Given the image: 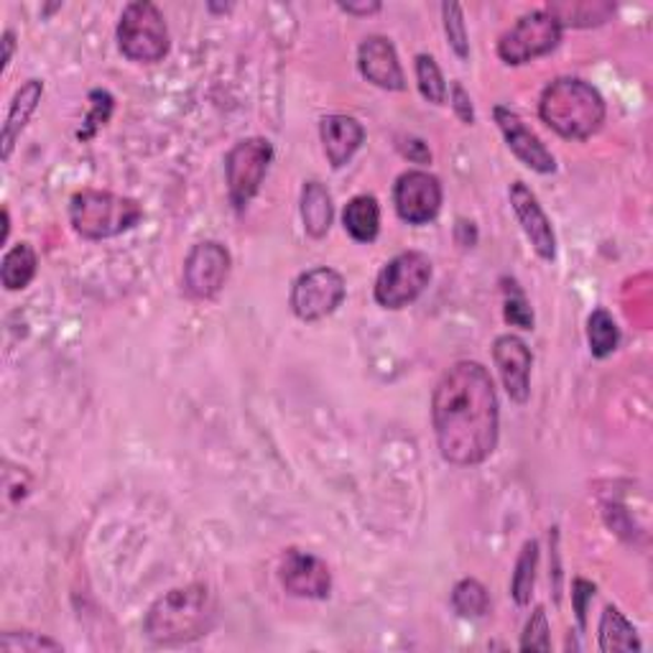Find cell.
<instances>
[{"label": "cell", "mask_w": 653, "mask_h": 653, "mask_svg": "<svg viewBox=\"0 0 653 653\" xmlns=\"http://www.w3.org/2000/svg\"><path fill=\"white\" fill-rule=\"evenodd\" d=\"M431 424L439 454L454 468H475L495 452L501 411L483 365L460 361L439 378L431 396Z\"/></svg>", "instance_id": "1"}, {"label": "cell", "mask_w": 653, "mask_h": 653, "mask_svg": "<svg viewBox=\"0 0 653 653\" xmlns=\"http://www.w3.org/2000/svg\"><path fill=\"white\" fill-rule=\"evenodd\" d=\"M217 602L207 585L194 582L169 590L146 612L143 631L157 646H182L207 635L215 625Z\"/></svg>", "instance_id": "2"}, {"label": "cell", "mask_w": 653, "mask_h": 653, "mask_svg": "<svg viewBox=\"0 0 653 653\" xmlns=\"http://www.w3.org/2000/svg\"><path fill=\"white\" fill-rule=\"evenodd\" d=\"M538 116L561 138L587 141L606 122V100L590 82L559 77L544 89L538 100Z\"/></svg>", "instance_id": "3"}, {"label": "cell", "mask_w": 653, "mask_h": 653, "mask_svg": "<svg viewBox=\"0 0 653 653\" xmlns=\"http://www.w3.org/2000/svg\"><path fill=\"white\" fill-rule=\"evenodd\" d=\"M143 220V207L122 194L82 190L69 202V223L85 240H108L133 231Z\"/></svg>", "instance_id": "4"}, {"label": "cell", "mask_w": 653, "mask_h": 653, "mask_svg": "<svg viewBox=\"0 0 653 653\" xmlns=\"http://www.w3.org/2000/svg\"><path fill=\"white\" fill-rule=\"evenodd\" d=\"M118 46L130 62L157 64L169 54L167 19L149 0L128 3L120 13Z\"/></svg>", "instance_id": "5"}, {"label": "cell", "mask_w": 653, "mask_h": 653, "mask_svg": "<svg viewBox=\"0 0 653 653\" xmlns=\"http://www.w3.org/2000/svg\"><path fill=\"white\" fill-rule=\"evenodd\" d=\"M274 161V146L266 138H245L235 143L225 157V179L227 194H231L233 207L243 212L250 200L256 197L260 184L268 174V167Z\"/></svg>", "instance_id": "6"}, {"label": "cell", "mask_w": 653, "mask_h": 653, "mask_svg": "<svg viewBox=\"0 0 653 653\" xmlns=\"http://www.w3.org/2000/svg\"><path fill=\"white\" fill-rule=\"evenodd\" d=\"M431 281V260L419 250L398 253L375 279V301L383 309H404L424 293Z\"/></svg>", "instance_id": "7"}, {"label": "cell", "mask_w": 653, "mask_h": 653, "mask_svg": "<svg viewBox=\"0 0 653 653\" xmlns=\"http://www.w3.org/2000/svg\"><path fill=\"white\" fill-rule=\"evenodd\" d=\"M561 26L549 11H531L521 15L516 26H511L497 41V56L505 64H528L546 56L559 46Z\"/></svg>", "instance_id": "8"}, {"label": "cell", "mask_w": 653, "mask_h": 653, "mask_svg": "<svg viewBox=\"0 0 653 653\" xmlns=\"http://www.w3.org/2000/svg\"><path fill=\"white\" fill-rule=\"evenodd\" d=\"M347 286L345 279L334 271V268H312V271L301 274L293 281L291 289V312L301 322H320L324 317L338 312V307L345 301Z\"/></svg>", "instance_id": "9"}, {"label": "cell", "mask_w": 653, "mask_h": 653, "mask_svg": "<svg viewBox=\"0 0 653 653\" xmlns=\"http://www.w3.org/2000/svg\"><path fill=\"white\" fill-rule=\"evenodd\" d=\"M231 250L225 245H220L215 240H204L197 243L190 250V256L184 260V274H182V283L186 297L192 299H212L223 291V286L227 283V276H231Z\"/></svg>", "instance_id": "10"}, {"label": "cell", "mask_w": 653, "mask_h": 653, "mask_svg": "<svg viewBox=\"0 0 653 653\" xmlns=\"http://www.w3.org/2000/svg\"><path fill=\"white\" fill-rule=\"evenodd\" d=\"M398 217L408 225H427L442 210V184L429 171H406L394 186Z\"/></svg>", "instance_id": "11"}, {"label": "cell", "mask_w": 653, "mask_h": 653, "mask_svg": "<svg viewBox=\"0 0 653 653\" xmlns=\"http://www.w3.org/2000/svg\"><path fill=\"white\" fill-rule=\"evenodd\" d=\"M279 577L283 590L293 598L307 600H324L330 598L332 575L330 567L324 565L314 554L301 549H286L279 565Z\"/></svg>", "instance_id": "12"}, {"label": "cell", "mask_w": 653, "mask_h": 653, "mask_svg": "<svg viewBox=\"0 0 653 653\" xmlns=\"http://www.w3.org/2000/svg\"><path fill=\"white\" fill-rule=\"evenodd\" d=\"M493 116L505 143H509V149L513 151V157L524 163V167L538 171V174H554V171H557V159L552 157V151L546 149L542 138L521 120L518 113L505 108V105H497Z\"/></svg>", "instance_id": "13"}, {"label": "cell", "mask_w": 653, "mask_h": 653, "mask_svg": "<svg viewBox=\"0 0 653 653\" xmlns=\"http://www.w3.org/2000/svg\"><path fill=\"white\" fill-rule=\"evenodd\" d=\"M493 361L511 402L526 404L531 396V365H534L526 342L516 334H501L493 342Z\"/></svg>", "instance_id": "14"}, {"label": "cell", "mask_w": 653, "mask_h": 653, "mask_svg": "<svg viewBox=\"0 0 653 653\" xmlns=\"http://www.w3.org/2000/svg\"><path fill=\"white\" fill-rule=\"evenodd\" d=\"M509 200L521 227H524L531 248L536 250V256L544 260L557 258V235H554L552 220L546 217L536 194L531 192L524 182H513L509 190Z\"/></svg>", "instance_id": "15"}, {"label": "cell", "mask_w": 653, "mask_h": 653, "mask_svg": "<svg viewBox=\"0 0 653 653\" xmlns=\"http://www.w3.org/2000/svg\"><path fill=\"white\" fill-rule=\"evenodd\" d=\"M357 67L371 85L381 89H404L406 77L396 46L386 36H367L357 49Z\"/></svg>", "instance_id": "16"}, {"label": "cell", "mask_w": 653, "mask_h": 653, "mask_svg": "<svg viewBox=\"0 0 653 653\" xmlns=\"http://www.w3.org/2000/svg\"><path fill=\"white\" fill-rule=\"evenodd\" d=\"M320 136L332 169H342L365 141V128L350 116H326L320 122Z\"/></svg>", "instance_id": "17"}, {"label": "cell", "mask_w": 653, "mask_h": 653, "mask_svg": "<svg viewBox=\"0 0 653 653\" xmlns=\"http://www.w3.org/2000/svg\"><path fill=\"white\" fill-rule=\"evenodd\" d=\"M41 95H44V82L41 79H29L26 85H21L19 93L13 95L11 108H8V116L3 122V136H0V149H3V161L11 159L15 149V141H19L23 128L29 126L31 116H34Z\"/></svg>", "instance_id": "18"}, {"label": "cell", "mask_w": 653, "mask_h": 653, "mask_svg": "<svg viewBox=\"0 0 653 653\" xmlns=\"http://www.w3.org/2000/svg\"><path fill=\"white\" fill-rule=\"evenodd\" d=\"M332 194L322 182H307L301 190V223L309 238L322 240L332 227Z\"/></svg>", "instance_id": "19"}, {"label": "cell", "mask_w": 653, "mask_h": 653, "mask_svg": "<svg viewBox=\"0 0 653 653\" xmlns=\"http://www.w3.org/2000/svg\"><path fill=\"white\" fill-rule=\"evenodd\" d=\"M342 225L350 233V238L357 243H373L381 231V207L378 200L371 194H357L345 204L342 212Z\"/></svg>", "instance_id": "20"}, {"label": "cell", "mask_w": 653, "mask_h": 653, "mask_svg": "<svg viewBox=\"0 0 653 653\" xmlns=\"http://www.w3.org/2000/svg\"><path fill=\"white\" fill-rule=\"evenodd\" d=\"M639 633L631 620L615 606H608L600 618V651L620 653V651H641Z\"/></svg>", "instance_id": "21"}, {"label": "cell", "mask_w": 653, "mask_h": 653, "mask_svg": "<svg viewBox=\"0 0 653 653\" xmlns=\"http://www.w3.org/2000/svg\"><path fill=\"white\" fill-rule=\"evenodd\" d=\"M36 268V250L31 248L29 243H19L3 256V264H0V281H3L8 291H21L34 281Z\"/></svg>", "instance_id": "22"}, {"label": "cell", "mask_w": 653, "mask_h": 653, "mask_svg": "<svg viewBox=\"0 0 653 653\" xmlns=\"http://www.w3.org/2000/svg\"><path fill=\"white\" fill-rule=\"evenodd\" d=\"M561 29H590L606 23L612 13V6L608 3H552L546 8Z\"/></svg>", "instance_id": "23"}, {"label": "cell", "mask_w": 653, "mask_h": 653, "mask_svg": "<svg viewBox=\"0 0 653 653\" xmlns=\"http://www.w3.org/2000/svg\"><path fill=\"white\" fill-rule=\"evenodd\" d=\"M587 342L595 357H608L618 350L620 330L608 309H595L587 320Z\"/></svg>", "instance_id": "24"}, {"label": "cell", "mask_w": 653, "mask_h": 653, "mask_svg": "<svg viewBox=\"0 0 653 653\" xmlns=\"http://www.w3.org/2000/svg\"><path fill=\"white\" fill-rule=\"evenodd\" d=\"M536 567H538V542L524 544L518 559H516V571H513L511 579V595L518 606H528L531 595H534V585H536Z\"/></svg>", "instance_id": "25"}, {"label": "cell", "mask_w": 653, "mask_h": 653, "mask_svg": "<svg viewBox=\"0 0 653 653\" xmlns=\"http://www.w3.org/2000/svg\"><path fill=\"white\" fill-rule=\"evenodd\" d=\"M452 608L460 618H483L490 610V598L483 582L478 579H462L452 590Z\"/></svg>", "instance_id": "26"}, {"label": "cell", "mask_w": 653, "mask_h": 653, "mask_svg": "<svg viewBox=\"0 0 653 653\" xmlns=\"http://www.w3.org/2000/svg\"><path fill=\"white\" fill-rule=\"evenodd\" d=\"M416 82H419V93L424 95V100H429L431 105H445L447 82L442 77V69H439L435 56L429 54L416 56Z\"/></svg>", "instance_id": "27"}, {"label": "cell", "mask_w": 653, "mask_h": 653, "mask_svg": "<svg viewBox=\"0 0 653 653\" xmlns=\"http://www.w3.org/2000/svg\"><path fill=\"white\" fill-rule=\"evenodd\" d=\"M0 651L3 653H41V651H62V643L46 639L41 633L31 631H6L0 639Z\"/></svg>", "instance_id": "28"}, {"label": "cell", "mask_w": 653, "mask_h": 653, "mask_svg": "<svg viewBox=\"0 0 653 653\" xmlns=\"http://www.w3.org/2000/svg\"><path fill=\"white\" fill-rule=\"evenodd\" d=\"M442 19H445V34L452 52L464 62L470 56V41H468V26H464L462 8L457 3L442 6Z\"/></svg>", "instance_id": "29"}, {"label": "cell", "mask_w": 653, "mask_h": 653, "mask_svg": "<svg viewBox=\"0 0 653 653\" xmlns=\"http://www.w3.org/2000/svg\"><path fill=\"white\" fill-rule=\"evenodd\" d=\"M89 116L85 118V130H79V141H89L97 133V128L105 126V122L110 120L113 116V108H116V100H113V95L108 89H93L89 93Z\"/></svg>", "instance_id": "30"}, {"label": "cell", "mask_w": 653, "mask_h": 653, "mask_svg": "<svg viewBox=\"0 0 653 653\" xmlns=\"http://www.w3.org/2000/svg\"><path fill=\"white\" fill-rule=\"evenodd\" d=\"M521 651H552L549 620H546L544 606H536L531 612L524 639H521Z\"/></svg>", "instance_id": "31"}, {"label": "cell", "mask_w": 653, "mask_h": 653, "mask_svg": "<svg viewBox=\"0 0 653 653\" xmlns=\"http://www.w3.org/2000/svg\"><path fill=\"white\" fill-rule=\"evenodd\" d=\"M505 291H509V297H505V322L521 326V330H534V312H531L524 291L516 283H511V289Z\"/></svg>", "instance_id": "32"}, {"label": "cell", "mask_w": 653, "mask_h": 653, "mask_svg": "<svg viewBox=\"0 0 653 653\" xmlns=\"http://www.w3.org/2000/svg\"><path fill=\"white\" fill-rule=\"evenodd\" d=\"M452 110L464 126H472V122H475V108H472L470 93L462 87V82H454L452 85Z\"/></svg>", "instance_id": "33"}, {"label": "cell", "mask_w": 653, "mask_h": 653, "mask_svg": "<svg viewBox=\"0 0 653 653\" xmlns=\"http://www.w3.org/2000/svg\"><path fill=\"white\" fill-rule=\"evenodd\" d=\"M592 598H595V585L587 582V579H575V592H571V600H575V612H577V620L582 628L587 623V606H590Z\"/></svg>", "instance_id": "34"}, {"label": "cell", "mask_w": 653, "mask_h": 653, "mask_svg": "<svg viewBox=\"0 0 653 653\" xmlns=\"http://www.w3.org/2000/svg\"><path fill=\"white\" fill-rule=\"evenodd\" d=\"M406 159H411L416 163H429L431 161V151L427 149V143L419 141V138H406V141L398 146Z\"/></svg>", "instance_id": "35"}, {"label": "cell", "mask_w": 653, "mask_h": 653, "mask_svg": "<svg viewBox=\"0 0 653 653\" xmlns=\"http://www.w3.org/2000/svg\"><path fill=\"white\" fill-rule=\"evenodd\" d=\"M340 11H345L350 15H373L381 11V3H375V0H363V3H340Z\"/></svg>", "instance_id": "36"}, {"label": "cell", "mask_w": 653, "mask_h": 653, "mask_svg": "<svg viewBox=\"0 0 653 653\" xmlns=\"http://www.w3.org/2000/svg\"><path fill=\"white\" fill-rule=\"evenodd\" d=\"M13 52H15V34H13V31H6V34H3V72L11 67Z\"/></svg>", "instance_id": "37"}, {"label": "cell", "mask_w": 653, "mask_h": 653, "mask_svg": "<svg viewBox=\"0 0 653 653\" xmlns=\"http://www.w3.org/2000/svg\"><path fill=\"white\" fill-rule=\"evenodd\" d=\"M8 233H11V215H8V210H3V243L8 240Z\"/></svg>", "instance_id": "38"}]
</instances>
